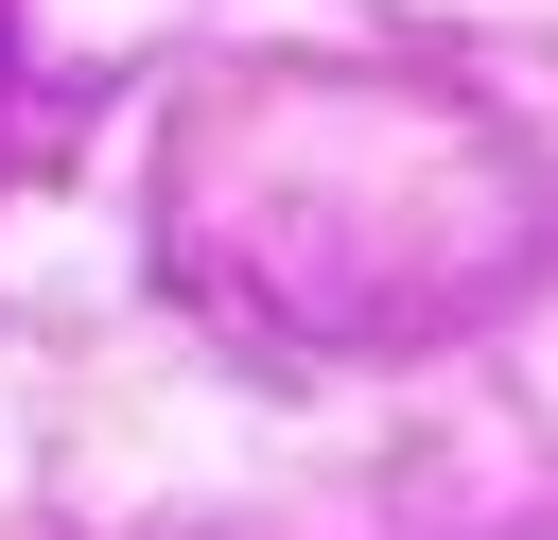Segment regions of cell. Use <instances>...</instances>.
<instances>
[{"label":"cell","instance_id":"6da1fadb","mask_svg":"<svg viewBox=\"0 0 558 540\" xmlns=\"http://www.w3.org/2000/svg\"><path fill=\"white\" fill-rule=\"evenodd\" d=\"M0 70H17V17H0Z\"/></svg>","mask_w":558,"mask_h":540}]
</instances>
